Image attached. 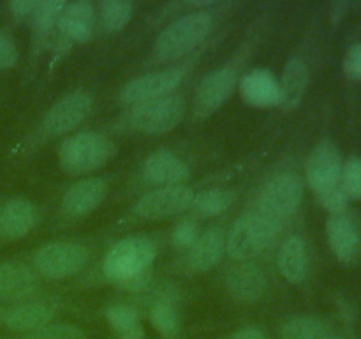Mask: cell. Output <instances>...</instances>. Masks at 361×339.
I'll list each match as a JSON object with an SVG mask.
<instances>
[{"instance_id":"cell-4","label":"cell","mask_w":361,"mask_h":339,"mask_svg":"<svg viewBox=\"0 0 361 339\" xmlns=\"http://www.w3.org/2000/svg\"><path fill=\"white\" fill-rule=\"evenodd\" d=\"M116 148L106 136L97 133H78L60 143L59 161L69 173H88L104 166Z\"/></svg>"},{"instance_id":"cell-35","label":"cell","mask_w":361,"mask_h":339,"mask_svg":"<svg viewBox=\"0 0 361 339\" xmlns=\"http://www.w3.org/2000/svg\"><path fill=\"white\" fill-rule=\"evenodd\" d=\"M18 62V49L13 39L0 32V69H9Z\"/></svg>"},{"instance_id":"cell-25","label":"cell","mask_w":361,"mask_h":339,"mask_svg":"<svg viewBox=\"0 0 361 339\" xmlns=\"http://www.w3.org/2000/svg\"><path fill=\"white\" fill-rule=\"evenodd\" d=\"M104 316L118 339H143L145 331L136 307L129 304H113L104 311Z\"/></svg>"},{"instance_id":"cell-23","label":"cell","mask_w":361,"mask_h":339,"mask_svg":"<svg viewBox=\"0 0 361 339\" xmlns=\"http://www.w3.org/2000/svg\"><path fill=\"white\" fill-rule=\"evenodd\" d=\"M279 270L284 275L286 281L293 285H300L307 278L309 270V258H307L305 240L300 235H289L284 242L281 244L279 251Z\"/></svg>"},{"instance_id":"cell-39","label":"cell","mask_w":361,"mask_h":339,"mask_svg":"<svg viewBox=\"0 0 361 339\" xmlns=\"http://www.w3.org/2000/svg\"><path fill=\"white\" fill-rule=\"evenodd\" d=\"M349 7V4H337V6L334 7V20L337 21V20H341L342 16H344V13H345V9H348Z\"/></svg>"},{"instance_id":"cell-30","label":"cell","mask_w":361,"mask_h":339,"mask_svg":"<svg viewBox=\"0 0 361 339\" xmlns=\"http://www.w3.org/2000/svg\"><path fill=\"white\" fill-rule=\"evenodd\" d=\"M150 321L159 334L166 335V338L175 335L178 331V313H176V307L173 306L171 300H157L150 309Z\"/></svg>"},{"instance_id":"cell-15","label":"cell","mask_w":361,"mask_h":339,"mask_svg":"<svg viewBox=\"0 0 361 339\" xmlns=\"http://www.w3.org/2000/svg\"><path fill=\"white\" fill-rule=\"evenodd\" d=\"M326 237L338 260L351 261L355 258L360 244V232L355 215L348 208L330 214L326 221Z\"/></svg>"},{"instance_id":"cell-18","label":"cell","mask_w":361,"mask_h":339,"mask_svg":"<svg viewBox=\"0 0 361 339\" xmlns=\"http://www.w3.org/2000/svg\"><path fill=\"white\" fill-rule=\"evenodd\" d=\"M39 290L35 270L23 263L0 265V302H18L34 295Z\"/></svg>"},{"instance_id":"cell-9","label":"cell","mask_w":361,"mask_h":339,"mask_svg":"<svg viewBox=\"0 0 361 339\" xmlns=\"http://www.w3.org/2000/svg\"><path fill=\"white\" fill-rule=\"evenodd\" d=\"M92 95L85 90L71 92L55 102L44 113L41 129L46 136H60L80 126L92 109Z\"/></svg>"},{"instance_id":"cell-14","label":"cell","mask_w":361,"mask_h":339,"mask_svg":"<svg viewBox=\"0 0 361 339\" xmlns=\"http://www.w3.org/2000/svg\"><path fill=\"white\" fill-rule=\"evenodd\" d=\"M106 194H108V184L104 179L90 177V179L80 180V182L73 184L63 194V214L71 215V218H81V215L90 214L104 201Z\"/></svg>"},{"instance_id":"cell-36","label":"cell","mask_w":361,"mask_h":339,"mask_svg":"<svg viewBox=\"0 0 361 339\" xmlns=\"http://www.w3.org/2000/svg\"><path fill=\"white\" fill-rule=\"evenodd\" d=\"M344 71L353 80L361 81V41L349 48L344 60Z\"/></svg>"},{"instance_id":"cell-34","label":"cell","mask_w":361,"mask_h":339,"mask_svg":"<svg viewBox=\"0 0 361 339\" xmlns=\"http://www.w3.org/2000/svg\"><path fill=\"white\" fill-rule=\"evenodd\" d=\"M317 196H319V201L330 214H335V212H341L348 208L349 198L348 194H345V191L342 189L341 184L323 191V193H319Z\"/></svg>"},{"instance_id":"cell-1","label":"cell","mask_w":361,"mask_h":339,"mask_svg":"<svg viewBox=\"0 0 361 339\" xmlns=\"http://www.w3.org/2000/svg\"><path fill=\"white\" fill-rule=\"evenodd\" d=\"M282 225L284 221L256 207L233 222V228L226 235V251L231 258L249 261L274 242Z\"/></svg>"},{"instance_id":"cell-24","label":"cell","mask_w":361,"mask_h":339,"mask_svg":"<svg viewBox=\"0 0 361 339\" xmlns=\"http://www.w3.org/2000/svg\"><path fill=\"white\" fill-rule=\"evenodd\" d=\"M309 67L302 59L295 56V59L289 60L284 67V73H282V80L279 81L282 92L281 106H284L286 109H295L305 95L307 87H309Z\"/></svg>"},{"instance_id":"cell-37","label":"cell","mask_w":361,"mask_h":339,"mask_svg":"<svg viewBox=\"0 0 361 339\" xmlns=\"http://www.w3.org/2000/svg\"><path fill=\"white\" fill-rule=\"evenodd\" d=\"M39 0H13L9 4V9L13 11L14 16H32L37 9Z\"/></svg>"},{"instance_id":"cell-6","label":"cell","mask_w":361,"mask_h":339,"mask_svg":"<svg viewBox=\"0 0 361 339\" xmlns=\"http://www.w3.org/2000/svg\"><path fill=\"white\" fill-rule=\"evenodd\" d=\"M88 261V249L80 242H49L34 254V268L48 279H63L78 274Z\"/></svg>"},{"instance_id":"cell-10","label":"cell","mask_w":361,"mask_h":339,"mask_svg":"<svg viewBox=\"0 0 361 339\" xmlns=\"http://www.w3.org/2000/svg\"><path fill=\"white\" fill-rule=\"evenodd\" d=\"M194 191L182 186H164L150 191L137 200L133 212L143 219H162L168 215L180 214L192 207Z\"/></svg>"},{"instance_id":"cell-20","label":"cell","mask_w":361,"mask_h":339,"mask_svg":"<svg viewBox=\"0 0 361 339\" xmlns=\"http://www.w3.org/2000/svg\"><path fill=\"white\" fill-rule=\"evenodd\" d=\"M226 288L236 300L254 302L263 297L264 290H267V278L256 263L242 261L228 272Z\"/></svg>"},{"instance_id":"cell-27","label":"cell","mask_w":361,"mask_h":339,"mask_svg":"<svg viewBox=\"0 0 361 339\" xmlns=\"http://www.w3.org/2000/svg\"><path fill=\"white\" fill-rule=\"evenodd\" d=\"M235 201V193L226 187H214V189L201 191L194 196L192 207L194 212L201 218H212L228 210Z\"/></svg>"},{"instance_id":"cell-31","label":"cell","mask_w":361,"mask_h":339,"mask_svg":"<svg viewBox=\"0 0 361 339\" xmlns=\"http://www.w3.org/2000/svg\"><path fill=\"white\" fill-rule=\"evenodd\" d=\"M341 186L349 200H361V157H351L342 165Z\"/></svg>"},{"instance_id":"cell-29","label":"cell","mask_w":361,"mask_h":339,"mask_svg":"<svg viewBox=\"0 0 361 339\" xmlns=\"http://www.w3.org/2000/svg\"><path fill=\"white\" fill-rule=\"evenodd\" d=\"M63 7H66L63 0H44V2H39L37 9L32 14V27H34L35 35L46 37L53 30V27L59 25Z\"/></svg>"},{"instance_id":"cell-12","label":"cell","mask_w":361,"mask_h":339,"mask_svg":"<svg viewBox=\"0 0 361 339\" xmlns=\"http://www.w3.org/2000/svg\"><path fill=\"white\" fill-rule=\"evenodd\" d=\"M238 83V69L233 66L217 67L201 80L194 97V109L200 117H207L221 108Z\"/></svg>"},{"instance_id":"cell-8","label":"cell","mask_w":361,"mask_h":339,"mask_svg":"<svg viewBox=\"0 0 361 339\" xmlns=\"http://www.w3.org/2000/svg\"><path fill=\"white\" fill-rule=\"evenodd\" d=\"M303 184L295 173H281L268 180L257 200V208L284 221L302 203Z\"/></svg>"},{"instance_id":"cell-5","label":"cell","mask_w":361,"mask_h":339,"mask_svg":"<svg viewBox=\"0 0 361 339\" xmlns=\"http://www.w3.org/2000/svg\"><path fill=\"white\" fill-rule=\"evenodd\" d=\"M185 99L178 94L134 105L127 112L126 122L130 129L148 134H162L173 131L185 117Z\"/></svg>"},{"instance_id":"cell-2","label":"cell","mask_w":361,"mask_h":339,"mask_svg":"<svg viewBox=\"0 0 361 339\" xmlns=\"http://www.w3.org/2000/svg\"><path fill=\"white\" fill-rule=\"evenodd\" d=\"M155 256L157 246L150 237H126L108 251L102 270L106 278L116 285H133L143 278Z\"/></svg>"},{"instance_id":"cell-26","label":"cell","mask_w":361,"mask_h":339,"mask_svg":"<svg viewBox=\"0 0 361 339\" xmlns=\"http://www.w3.org/2000/svg\"><path fill=\"white\" fill-rule=\"evenodd\" d=\"M330 328L316 316H293L284 321L281 339H330Z\"/></svg>"},{"instance_id":"cell-16","label":"cell","mask_w":361,"mask_h":339,"mask_svg":"<svg viewBox=\"0 0 361 339\" xmlns=\"http://www.w3.org/2000/svg\"><path fill=\"white\" fill-rule=\"evenodd\" d=\"M55 316V307L42 300H32V302H21L11 306L0 313V323L6 328L16 332H30L44 327Z\"/></svg>"},{"instance_id":"cell-17","label":"cell","mask_w":361,"mask_h":339,"mask_svg":"<svg viewBox=\"0 0 361 339\" xmlns=\"http://www.w3.org/2000/svg\"><path fill=\"white\" fill-rule=\"evenodd\" d=\"M240 94L256 108H270L282 102L281 83L268 69H252L240 80Z\"/></svg>"},{"instance_id":"cell-13","label":"cell","mask_w":361,"mask_h":339,"mask_svg":"<svg viewBox=\"0 0 361 339\" xmlns=\"http://www.w3.org/2000/svg\"><path fill=\"white\" fill-rule=\"evenodd\" d=\"M190 175V168L180 155L168 148H159L145 159L141 177L150 186H178Z\"/></svg>"},{"instance_id":"cell-22","label":"cell","mask_w":361,"mask_h":339,"mask_svg":"<svg viewBox=\"0 0 361 339\" xmlns=\"http://www.w3.org/2000/svg\"><path fill=\"white\" fill-rule=\"evenodd\" d=\"M37 221V210L23 198H13L0 207V237L2 239H21L27 235Z\"/></svg>"},{"instance_id":"cell-40","label":"cell","mask_w":361,"mask_h":339,"mask_svg":"<svg viewBox=\"0 0 361 339\" xmlns=\"http://www.w3.org/2000/svg\"><path fill=\"white\" fill-rule=\"evenodd\" d=\"M330 339H342V338H330Z\"/></svg>"},{"instance_id":"cell-33","label":"cell","mask_w":361,"mask_h":339,"mask_svg":"<svg viewBox=\"0 0 361 339\" xmlns=\"http://www.w3.org/2000/svg\"><path fill=\"white\" fill-rule=\"evenodd\" d=\"M200 237V228H197V222L194 219H182L180 222H176V226L173 228L171 233V242L176 249H190L196 239Z\"/></svg>"},{"instance_id":"cell-32","label":"cell","mask_w":361,"mask_h":339,"mask_svg":"<svg viewBox=\"0 0 361 339\" xmlns=\"http://www.w3.org/2000/svg\"><path fill=\"white\" fill-rule=\"evenodd\" d=\"M23 339H87V334L76 325L48 323L27 334Z\"/></svg>"},{"instance_id":"cell-21","label":"cell","mask_w":361,"mask_h":339,"mask_svg":"<svg viewBox=\"0 0 361 339\" xmlns=\"http://www.w3.org/2000/svg\"><path fill=\"white\" fill-rule=\"evenodd\" d=\"M95 25L94 4L88 0H74L66 4L59 20V30L69 41L85 42L90 39Z\"/></svg>"},{"instance_id":"cell-3","label":"cell","mask_w":361,"mask_h":339,"mask_svg":"<svg viewBox=\"0 0 361 339\" xmlns=\"http://www.w3.org/2000/svg\"><path fill=\"white\" fill-rule=\"evenodd\" d=\"M214 28V16L208 11H192L176 18L155 39L154 53L159 60H175L200 46Z\"/></svg>"},{"instance_id":"cell-7","label":"cell","mask_w":361,"mask_h":339,"mask_svg":"<svg viewBox=\"0 0 361 339\" xmlns=\"http://www.w3.org/2000/svg\"><path fill=\"white\" fill-rule=\"evenodd\" d=\"M187 73L185 66L168 67V69L155 71V73L141 74L134 80L127 81L118 94V101L123 105H140V102L152 101V99L169 95Z\"/></svg>"},{"instance_id":"cell-28","label":"cell","mask_w":361,"mask_h":339,"mask_svg":"<svg viewBox=\"0 0 361 339\" xmlns=\"http://www.w3.org/2000/svg\"><path fill=\"white\" fill-rule=\"evenodd\" d=\"M133 4L127 0H102L99 4V20L106 32H118L130 21Z\"/></svg>"},{"instance_id":"cell-19","label":"cell","mask_w":361,"mask_h":339,"mask_svg":"<svg viewBox=\"0 0 361 339\" xmlns=\"http://www.w3.org/2000/svg\"><path fill=\"white\" fill-rule=\"evenodd\" d=\"M226 253V233L219 226H212L200 233L196 242L187 251V265L194 272H207L221 261Z\"/></svg>"},{"instance_id":"cell-11","label":"cell","mask_w":361,"mask_h":339,"mask_svg":"<svg viewBox=\"0 0 361 339\" xmlns=\"http://www.w3.org/2000/svg\"><path fill=\"white\" fill-rule=\"evenodd\" d=\"M342 155L337 145L330 140H323L310 150L305 162V175L309 186L317 194L341 184Z\"/></svg>"},{"instance_id":"cell-38","label":"cell","mask_w":361,"mask_h":339,"mask_svg":"<svg viewBox=\"0 0 361 339\" xmlns=\"http://www.w3.org/2000/svg\"><path fill=\"white\" fill-rule=\"evenodd\" d=\"M231 339H270V338H268L261 328L245 327V328H240L238 332H235Z\"/></svg>"}]
</instances>
